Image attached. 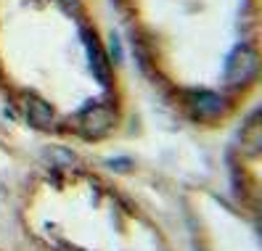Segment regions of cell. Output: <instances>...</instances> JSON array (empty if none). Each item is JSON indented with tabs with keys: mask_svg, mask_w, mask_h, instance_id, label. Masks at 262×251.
Returning <instances> with one entry per match:
<instances>
[{
	"mask_svg": "<svg viewBox=\"0 0 262 251\" xmlns=\"http://www.w3.org/2000/svg\"><path fill=\"white\" fill-rule=\"evenodd\" d=\"M40 251H164L138 203L74 159H53L27 203Z\"/></svg>",
	"mask_w": 262,
	"mask_h": 251,
	"instance_id": "3",
	"label": "cell"
},
{
	"mask_svg": "<svg viewBox=\"0 0 262 251\" xmlns=\"http://www.w3.org/2000/svg\"><path fill=\"white\" fill-rule=\"evenodd\" d=\"M0 106L29 132L98 146L130 117V87L93 0H0Z\"/></svg>",
	"mask_w": 262,
	"mask_h": 251,
	"instance_id": "1",
	"label": "cell"
},
{
	"mask_svg": "<svg viewBox=\"0 0 262 251\" xmlns=\"http://www.w3.org/2000/svg\"><path fill=\"white\" fill-rule=\"evenodd\" d=\"M146 85L172 117L212 132L257 103L262 0H109Z\"/></svg>",
	"mask_w": 262,
	"mask_h": 251,
	"instance_id": "2",
	"label": "cell"
}]
</instances>
